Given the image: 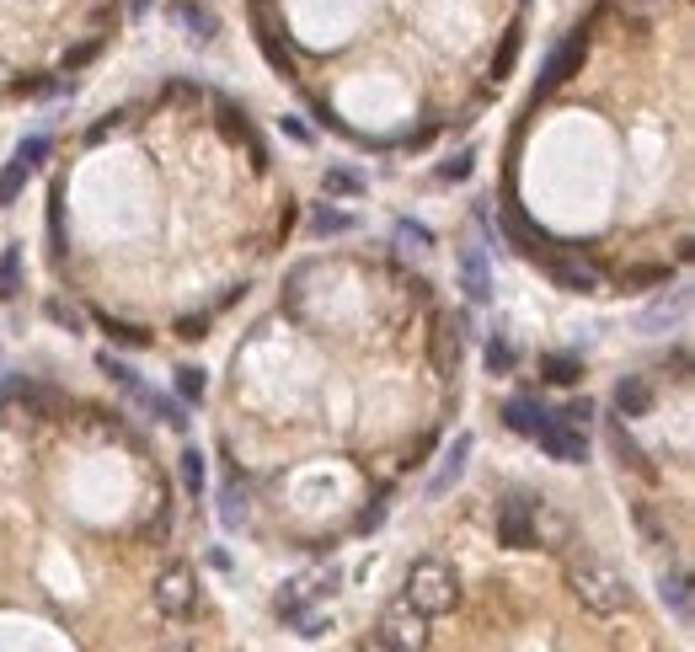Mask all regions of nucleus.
I'll use <instances>...</instances> for the list:
<instances>
[{"label":"nucleus","mask_w":695,"mask_h":652,"mask_svg":"<svg viewBox=\"0 0 695 652\" xmlns=\"http://www.w3.org/2000/svg\"><path fill=\"white\" fill-rule=\"evenodd\" d=\"M460 289H466L471 305H487L492 300V273H487L482 246H466V252H460Z\"/></svg>","instance_id":"0eeeda50"},{"label":"nucleus","mask_w":695,"mask_h":652,"mask_svg":"<svg viewBox=\"0 0 695 652\" xmlns=\"http://www.w3.org/2000/svg\"><path fill=\"white\" fill-rule=\"evenodd\" d=\"M498 540L503 546H535V498H524V492L498 498Z\"/></svg>","instance_id":"20e7f679"},{"label":"nucleus","mask_w":695,"mask_h":652,"mask_svg":"<svg viewBox=\"0 0 695 652\" xmlns=\"http://www.w3.org/2000/svg\"><path fill=\"white\" fill-rule=\"evenodd\" d=\"M177 391H182V401H198V396H204L209 391V380H204V369H177Z\"/></svg>","instance_id":"a878e982"},{"label":"nucleus","mask_w":695,"mask_h":652,"mask_svg":"<svg viewBox=\"0 0 695 652\" xmlns=\"http://www.w3.org/2000/svg\"><path fill=\"white\" fill-rule=\"evenodd\" d=\"M658 599L669 604V610L679 620H690V578L685 572H663V583H658Z\"/></svg>","instance_id":"4468645a"},{"label":"nucleus","mask_w":695,"mask_h":652,"mask_svg":"<svg viewBox=\"0 0 695 652\" xmlns=\"http://www.w3.org/2000/svg\"><path fill=\"white\" fill-rule=\"evenodd\" d=\"M439 177H444V182H460V177H471V150H460L455 161H444V166H439Z\"/></svg>","instance_id":"cd10ccee"},{"label":"nucleus","mask_w":695,"mask_h":652,"mask_svg":"<svg viewBox=\"0 0 695 652\" xmlns=\"http://www.w3.org/2000/svg\"><path fill=\"white\" fill-rule=\"evenodd\" d=\"M43 155H49V134H33V139H22V145H17V161H27V166H38Z\"/></svg>","instance_id":"bb28decb"},{"label":"nucleus","mask_w":695,"mask_h":652,"mask_svg":"<svg viewBox=\"0 0 695 652\" xmlns=\"http://www.w3.org/2000/svg\"><path fill=\"white\" fill-rule=\"evenodd\" d=\"M514 364H519L514 343H503V337H492V343H487V369H492V375H508Z\"/></svg>","instance_id":"5701e85b"},{"label":"nucleus","mask_w":695,"mask_h":652,"mask_svg":"<svg viewBox=\"0 0 695 652\" xmlns=\"http://www.w3.org/2000/svg\"><path fill=\"white\" fill-rule=\"evenodd\" d=\"M27 172H33L27 161H11L6 172H0V204H17L22 188H27Z\"/></svg>","instance_id":"6ab92c4d"},{"label":"nucleus","mask_w":695,"mask_h":652,"mask_svg":"<svg viewBox=\"0 0 695 652\" xmlns=\"http://www.w3.org/2000/svg\"><path fill=\"white\" fill-rule=\"evenodd\" d=\"M327 193L353 198V193H364V177H359V172H343V166H337V172H327Z\"/></svg>","instance_id":"393cba45"},{"label":"nucleus","mask_w":695,"mask_h":652,"mask_svg":"<svg viewBox=\"0 0 695 652\" xmlns=\"http://www.w3.org/2000/svg\"><path fill=\"white\" fill-rule=\"evenodd\" d=\"M685 305H690V294H685V289L663 294V300H658V305H653V310H647V316H642V326H663V321H679V316H685Z\"/></svg>","instance_id":"dca6fc26"},{"label":"nucleus","mask_w":695,"mask_h":652,"mask_svg":"<svg viewBox=\"0 0 695 652\" xmlns=\"http://www.w3.org/2000/svg\"><path fill=\"white\" fill-rule=\"evenodd\" d=\"M139 407H150V412H156V417H161V423H166V428H177V433H182V428H188V417H182V407H177V401H172V396H156V391H150L145 401H139Z\"/></svg>","instance_id":"aec40b11"},{"label":"nucleus","mask_w":695,"mask_h":652,"mask_svg":"<svg viewBox=\"0 0 695 652\" xmlns=\"http://www.w3.org/2000/svg\"><path fill=\"white\" fill-rule=\"evenodd\" d=\"M156 610L172 615V620H188L198 610V578L188 567H166L156 578Z\"/></svg>","instance_id":"7ed1b4c3"},{"label":"nucleus","mask_w":695,"mask_h":652,"mask_svg":"<svg viewBox=\"0 0 695 652\" xmlns=\"http://www.w3.org/2000/svg\"><path fill=\"white\" fill-rule=\"evenodd\" d=\"M466 455H471V433H455V444L444 449V465L434 471V481H428V492H434V498H444V492L460 481V471H466Z\"/></svg>","instance_id":"6e6552de"},{"label":"nucleus","mask_w":695,"mask_h":652,"mask_svg":"<svg viewBox=\"0 0 695 652\" xmlns=\"http://www.w3.org/2000/svg\"><path fill=\"white\" fill-rule=\"evenodd\" d=\"M150 11V0H129V17H145Z\"/></svg>","instance_id":"473e14b6"},{"label":"nucleus","mask_w":695,"mask_h":652,"mask_svg":"<svg viewBox=\"0 0 695 652\" xmlns=\"http://www.w3.org/2000/svg\"><path fill=\"white\" fill-rule=\"evenodd\" d=\"M610 444H615V455H621V465H631V471H642V476H647V460H642V449L626 439V428H621V423H610Z\"/></svg>","instance_id":"412c9836"},{"label":"nucleus","mask_w":695,"mask_h":652,"mask_svg":"<svg viewBox=\"0 0 695 652\" xmlns=\"http://www.w3.org/2000/svg\"><path fill=\"white\" fill-rule=\"evenodd\" d=\"M204 481H209L204 455H198V449H182V487H188V492H204Z\"/></svg>","instance_id":"4be33fe9"},{"label":"nucleus","mask_w":695,"mask_h":652,"mask_svg":"<svg viewBox=\"0 0 695 652\" xmlns=\"http://www.w3.org/2000/svg\"><path fill=\"white\" fill-rule=\"evenodd\" d=\"M177 22L188 27L193 38H214V27H220V22H214V11L198 6V0H177Z\"/></svg>","instance_id":"2eb2a0df"},{"label":"nucleus","mask_w":695,"mask_h":652,"mask_svg":"<svg viewBox=\"0 0 695 652\" xmlns=\"http://www.w3.org/2000/svg\"><path fill=\"white\" fill-rule=\"evenodd\" d=\"M17 289H22V252L6 246V257H0V300H11Z\"/></svg>","instance_id":"f3484780"},{"label":"nucleus","mask_w":695,"mask_h":652,"mask_svg":"<svg viewBox=\"0 0 695 652\" xmlns=\"http://www.w3.org/2000/svg\"><path fill=\"white\" fill-rule=\"evenodd\" d=\"M375 647H423V615L401 599L396 610H385L380 631H375Z\"/></svg>","instance_id":"423d86ee"},{"label":"nucleus","mask_w":695,"mask_h":652,"mask_svg":"<svg viewBox=\"0 0 695 652\" xmlns=\"http://www.w3.org/2000/svg\"><path fill=\"white\" fill-rule=\"evenodd\" d=\"M401 599H407L423 620L450 615V610H455V599H460L455 567H444L439 556H423V562H412V572H407V594H401Z\"/></svg>","instance_id":"f257e3e1"},{"label":"nucleus","mask_w":695,"mask_h":652,"mask_svg":"<svg viewBox=\"0 0 695 652\" xmlns=\"http://www.w3.org/2000/svg\"><path fill=\"white\" fill-rule=\"evenodd\" d=\"M97 369H102V375H107V380L118 385L123 396H134V401H145V396H150V385H139V375H134L129 364H118L113 353H102V359H97Z\"/></svg>","instance_id":"f8f14e48"},{"label":"nucleus","mask_w":695,"mask_h":652,"mask_svg":"<svg viewBox=\"0 0 695 652\" xmlns=\"http://www.w3.org/2000/svg\"><path fill=\"white\" fill-rule=\"evenodd\" d=\"M540 375H546L551 385H578L583 364L573 359V353H540Z\"/></svg>","instance_id":"ddd939ff"},{"label":"nucleus","mask_w":695,"mask_h":652,"mask_svg":"<svg viewBox=\"0 0 695 652\" xmlns=\"http://www.w3.org/2000/svg\"><path fill=\"white\" fill-rule=\"evenodd\" d=\"M578 65H583V33H573V38L562 43V49L546 59V70H540V86H562Z\"/></svg>","instance_id":"1a4fd4ad"},{"label":"nucleus","mask_w":695,"mask_h":652,"mask_svg":"<svg viewBox=\"0 0 695 652\" xmlns=\"http://www.w3.org/2000/svg\"><path fill=\"white\" fill-rule=\"evenodd\" d=\"M311 230H316V236H343V230H353V214H343V209H327V204H321V209L311 214Z\"/></svg>","instance_id":"a211bd4d"},{"label":"nucleus","mask_w":695,"mask_h":652,"mask_svg":"<svg viewBox=\"0 0 695 652\" xmlns=\"http://www.w3.org/2000/svg\"><path fill=\"white\" fill-rule=\"evenodd\" d=\"M49 316H54V321H65V326H75V310H70L65 300H54V305H49Z\"/></svg>","instance_id":"2f4dec72"},{"label":"nucleus","mask_w":695,"mask_h":652,"mask_svg":"<svg viewBox=\"0 0 695 652\" xmlns=\"http://www.w3.org/2000/svg\"><path fill=\"white\" fill-rule=\"evenodd\" d=\"M615 407H621V417H647V407H653V385H647L642 375H626L621 385H615Z\"/></svg>","instance_id":"9d476101"},{"label":"nucleus","mask_w":695,"mask_h":652,"mask_svg":"<svg viewBox=\"0 0 695 652\" xmlns=\"http://www.w3.org/2000/svg\"><path fill=\"white\" fill-rule=\"evenodd\" d=\"M396 241H401V246H412V252H428V246H434L428 225H417V220H396Z\"/></svg>","instance_id":"b1692460"},{"label":"nucleus","mask_w":695,"mask_h":652,"mask_svg":"<svg viewBox=\"0 0 695 652\" xmlns=\"http://www.w3.org/2000/svg\"><path fill=\"white\" fill-rule=\"evenodd\" d=\"M556 417H567V423H573V428H589V417H594V407H589V401H567V407L556 412Z\"/></svg>","instance_id":"c85d7f7f"},{"label":"nucleus","mask_w":695,"mask_h":652,"mask_svg":"<svg viewBox=\"0 0 695 652\" xmlns=\"http://www.w3.org/2000/svg\"><path fill=\"white\" fill-rule=\"evenodd\" d=\"M241 519H246V503L236 498V492H225V524H230V530H236Z\"/></svg>","instance_id":"c756f323"},{"label":"nucleus","mask_w":695,"mask_h":652,"mask_svg":"<svg viewBox=\"0 0 695 652\" xmlns=\"http://www.w3.org/2000/svg\"><path fill=\"white\" fill-rule=\"evenodd\" d=\"M535 444L546 449L551 460H562V465H583V428H573L567 417L546 412V423L535 428Z\"/></svg>","instance_id":"39448f33"},{"label":"nucleus","mask_w":695,"mask_h":652,"mask_svg":"<svg viewBox=\"0 0 695 652\" xmlns=\"http://www.w3.org/2000/svg\"><path fill=\"white\" fill-rule=\"evenodd\" d=\"M380 524H385V503H375V508H364V514H359V530H364V535L380 530Z\"/></svg>","instance_id":"7c9ffc66"},{"label":"nucleus","mask_w":695,"mask_h":652,"mask_svg":"<svg viewBox=\"0 0 695 652\" xmlns=\"http://www.w3.org/2000/svg\"><path fill=\"white\" fill-rule=\"evenodd\" d=\"M573 588H578L583 610H594V615H621L626 610V583L615 578L610 567H583L573 578Z\"/></svg>","instance_id":"f03ea898"},{"label":"nucleus","mask_w":695,"mask_h":652,"mask_svg":"<svg viewBox=\"0 0 695 652\" xmlns=\"http://www.w3.org/2000/svg\"><path fill=\"white\" fill-rule=\"evenodd\" d=\"M503 423L514 428V433H524V439H535V428L546 423V412H540L530 396H514V401H508V407H503Z\"/></svg>","instance_id":"9b49d317"}]
</instances>
